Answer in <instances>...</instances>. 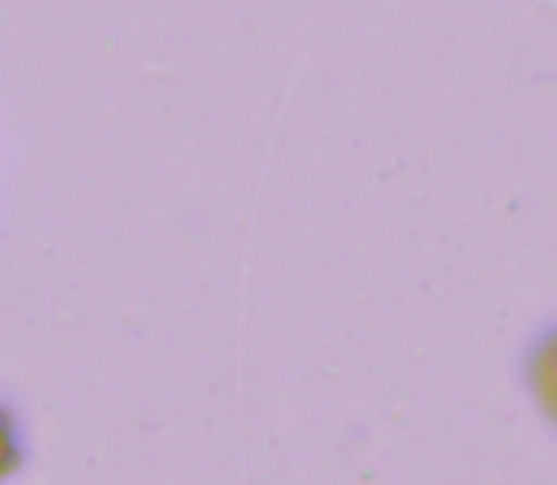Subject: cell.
Wrapping results in <instances>:
<instances>
[{
    "instance_id": "1",
    "label": "cell",
    "mask_w": 557,
    "mask_h": 485,
    "mask_svg": "<svg viewBox=\"0 0 557 485\" xmlns=\"http://www.w3.org/2000/svg\"><path fill=\"white\" fill-rule=\"evenodd\" d=\"M516 375H520V387L528 395L531 410L543 418L550 433H557V315L539 323L523 338Z\"/></svg>"
}]
</instances>
